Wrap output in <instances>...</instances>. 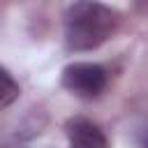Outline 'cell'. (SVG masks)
<instances>
[{
    "label": "cell",
    "instance_id": "obj_5",
    "mask_svg": "<svg viewBox=\"0 0 148 148\" xmlns=\"http://www.w3.org/2000/svg\"><path fill=\"white\" fill-rule=\"evenodd\" d=\"M146 148H148V146H146Z\"/></svg>",
    "mask_w": 148,
    "mask_h": 148
},
{
    "label": "cell",
    "instance_id": "obj_2",
    "mask_svg": "<svg viewBox=\"0 0 148 148\" xmlns=\"http://www.w3.org/2000/svg\"><path fill=\"white\" fill-rule=\"evenodd\" d=\"M106 69L97 62H72L62 69V86L81 99H95L106 88Z\"/></svg>",
    "mask_w": 148,
    "mask_h": 148
},
{
    "label": "cell",
    "instance_id": "obj_4",
    "mask_svg": "<svg viewBox=\"0 0 148 148\" xmlns=\"http://www.w3.org/2000/svg\"><path fill=\"white\" fill-rule=\"evenodd\" d=\"M16 97H18V86L14 83L12 74L7 69H2V109H7Z\"/></svg>",
    "mask_w": 148,
    "mask_h": 148
},
{
    "label": "cell",
    "instance_id": "obj_1",
    "mask_svg": "<svg viewBox=\"0 0 148 148\" xmlns=\"http://www.w3.org/2000/svg\"><path fill=\"white\" fill-rule=\"evenodd\" d=\"M120 14L97 0H76L65 12V46L69 51H92L118 28Z\"/></svg>",
    "mask_w": 148,
    "mask_h": 148
},
{
    "label": "cell",
    "instance_id": "obj_3",
    "mask_svg": "<svg viewBox=\"0 0 148 148\" xmlns=\"http://www.w3.org/2000/svg\"><path fill=\"white\" fill-rule=\"evenodd\" d=\"M65 134H67L69 148H109V141L99 130V125H95L83 116L69 118L65 125Z\"/></svg>",
    "mask_w": 148,
    "mask_h": 148
}]
</instances>
